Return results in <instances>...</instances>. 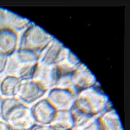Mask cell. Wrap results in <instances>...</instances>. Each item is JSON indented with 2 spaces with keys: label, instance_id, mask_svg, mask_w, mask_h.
I'll use <instances>...</instances> for the list:
<instances>
[{
  "label": "cell",
  "instance_id": "cell-1",
  "mask_svg": "<svg viewBox=\"0 0 130 130\" xmlns=\"http://www.w3.org/2000/svg\"><path fill=\"white\" fill-rule=\"evenodd\" d=\"M30 108L17 96L3 97L1 119L13 127L28 129L35 123L31 115Z\"/></svg>",
  "mask_w": 130,
  "mask_h": 130
},
{
  "label": "cell",
  "instance_id": "cell-2",
  "mask_svg": "<svg viewBox=\"0 0 130 130\" xmlns=\"http://www.w3.org/2000/svg\"><path fill=\"white\" fill-rule=\"evenodd\" d=\"M30 111L35 122L42 125L51 124L56 117L55 107L48 98L36 102L30 108Z\"/></svg>",
  "mask_w": 130,
  "mask_h": 130
},
{
  "label": "cell",
  "instance_id": "cell-3",
  "mask_svg": "<svg viewBox=\"0 0 130 130\" xmlns=\"http://www.w3.org/2000/svg\"><path fill=\"white\" fill-rule=\"evenodd\" d=\"M47 90L43 82L28 81L22 84L17 97L27 105L32 104L44 96Z\"/></svg>",
  "mask_w": 130,
  "mask_h": 130
},
{
  "label": "cell",
  "instance_id": "cell-4",
  "mask_svg": "<svg viewBox=\"0 0 130 130\" xmlns=\"http://www.w3.org/2000/svg\"><path fill=\"white\" fill-rule=\"evenodd\" d=\"M22 84L21 81L19 78L13 77L6 78L0 85L1 95L5 97L17 96Z\"/></svg>",
  "mask_w": 130,
  "mask_h": 130
},
{
  "label": "cell",
  "instance_id": "cell-5",
  "mask_svg": "<svg viewBox=\"0 0 130 130\" xmlns=\"http://www.w3.org/2000/svg\"><path fill=\"white\" fill-rule=\"evenodd\" d=\"M47 127L45 125H42L35 122L28 128V130H46Z\"/></svg>",
  "mask_w": 130,
  "mask_h": 130
},
{
  "label": "cell",
  "instance_id": "cell-6",
  "mask_svg": "<svg viewBox=\"0 0 130 130\" xmlns=\"http://www.w3.org/2000/svg\"><path fill=\"white\" fill-rule=\"evenodd\" d=\"M11 126L6 121L0 119V130H10Z\"/></svg>",
  "mask_w": 130,
  "mask_h": 130
},
{
  "label": "cell",
  "instance_id": "cell-7",
  "mask_svg": "<svg viewBox=\"0 0 130 130\" xmlns=\"http://www.w3.org/2000/svg\"><path fill=\"white\" fill-rule=\"evenodd\" d=\"M3 97V96H0V119L1 118L2 116V100Z\"/></svg>",
  "mask_w": 130,
  "mask_h": 130
},
{
  "label": "cell",
  "instance_id": "cell-8",
  "mask_svg": "<svg viewBox=\"0 0 130 130\" xmlns=\"http://www.w3.org/2000/svg\"><path fill=\"white\" fill-rule=\"evenodd\" d=\"M11 126V125H10ZM28 129H19V128H15L11 126L10 130H28Z\"/></svg>",
  "mask_w": 130,
  "mask_h": 130
}]
</instances>
